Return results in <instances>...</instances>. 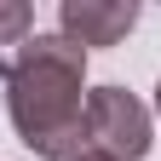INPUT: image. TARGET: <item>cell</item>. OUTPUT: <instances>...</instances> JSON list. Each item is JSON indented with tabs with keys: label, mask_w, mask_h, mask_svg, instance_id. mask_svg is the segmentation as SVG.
<instances>
[{
	"label": "cell",
	"mask_w": 161,
	"mask_h": 161,
	"mask_svg": "<svg viewBox=\"0 0 161 161\" xmlns=\"http://www.w3.org/2000/svg\"><path fill=\"white\" fill-rule=\"evenodd\" d=\"M6 115L23 150L40 161H75L86 150V52L64 35H29L6 64Z\"/></svg>",
	"instance_id": "1"
},
{
	"label": "cell",
	"mask_w": 161,
	"mask_h": 161,
	"mask_svg": "<svg viewBox=\"0 0 161 161\" xmlns=\"http://www.w3.org/2000/svg\"><path fill=\"white\" fill-rule=\"evenodd\" d=\"M150 109L138 104L127 86H92L86 92V144L104 150L115 161H138L150 155Z\"/></svg>",
	"instance_id": "2"
},
{
	"label": "cell",
	"mask_w": 161,
	"mask_h": 161,
	"mask_svg": "<svg viewBox=\"0 0 161 161\" xmlns=\"http://www.w3.org/2000/svg\"><path fill=\"white\" fill-rule=\"evenodd\" d=\"M138 23V0H64L58 6V35L86 46H121Z\"/></svg>",
	"instance_id": "3"
},
{
	"label": "cell",
	"mask_w": 161,
	"mask_h": 161,
	"mask_svg": "<svg viewBox=\"0 0 161 161\" xmlns=\"http://www.w3.org/2000/svg\"><path fill=\"white\" fill-rule=\"evenodd\" d=\"M35 29V6L29 0H0V46H17Z\"/></svg>",
	"instance_id": "4"
},
{
	"label": "cell",
	"mask_w": 161,
	"mask_h": 161,
	"mask_svg": "<svg viewBox=\"0 0 161 161\" xmlns=\"http://www.w3.org/2000/svg\"><path fill=\"white\" fill-rule=\"evenodd\" d=\"M75 161H115V155H104V150H92V144H86V150H80Z\"/></svg>",
	"instance_id": "5"
},
{
	"label": "cell",
	"mask_w": 161,
	"mask_h": 161,
	"mask_svg": "<svg viewBox=\"0 0 161 161\" xmlns=\"http://www.w3.org/2000/svg\"><path fill=\"white\" fill-rule=\"evenodd\" d=\"M155 115H161V80H155Z\"/></svg>",
	"instance_id": "6"
}]
</instances>
